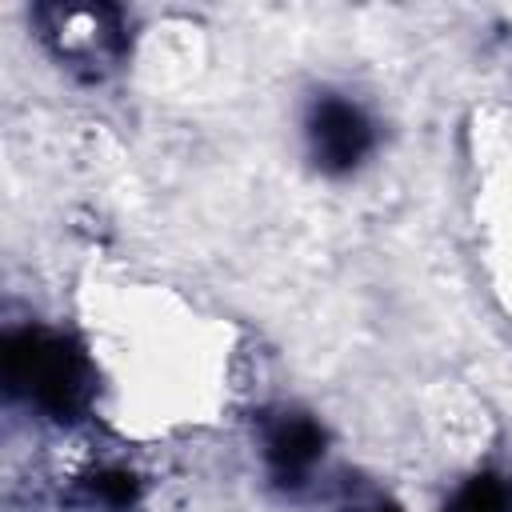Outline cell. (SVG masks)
<instances>
[{"label":"cell","mask_w":512,"mask_h":512,"mask_svg":"<svg viewBox=\"0 0 512 512\" xmlns=\"http://www.w3.org/2000/svg\"><path fill=\"white\" fill-rule=\"evenodd\" d=\"M8 380L28 400L52 412L72 408L84 396L80 360L64 348L60 336H44V332H24L20 340L8 344Z\"/></svg>","instance_id":"1"},{"label":"cell","mask_w":512,"mask_h":512,"mask_svg":"<svg viewBox=\"0 0 512 512\" xmlns=\"http://www.w3.org/2000/svg\"><path fill=\"white\" fill-rule=\"evenodd\" d=\"M44 40L64 56L72 68L104 72L124 52V28L112 8H84V4H52L36 12Z\"/></svg>","instance_id":"2"},{"label":"cell","mask_w":512,"mask_h":512,"mask_svg":"<svg viewBox=\"0 0 512 512\" xmlns=\"http://www.w3.org/2000/svg\"><path fill=\"white\" fill-rule=\"evenodd\" d=\"M312 136H316V152L328 160V164H352L364 144H368V124L364 116L344 104V100H324L316 108V120H312Z\"/></svg>","instance_id":"3"}]
</instances>
